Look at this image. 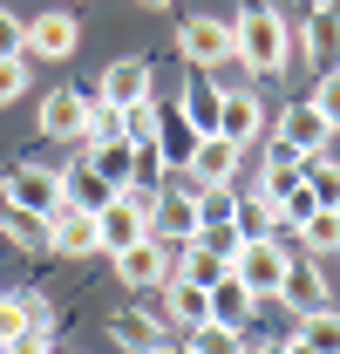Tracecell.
Returning <instances> with one entry per match:
<instances>
[{
  "label": "cell",
  "mask_w": 340,
  "mask_h": 354,
  "mask_svg": "<svg viewBox=\"0 0 340 354\" xmlns=\"http://www.w3.org/2000/svg\"><path fill=\"white\" fill-rule=\"evenodd\" d=\"M299 245H313V252H340V212H313V218L299 225Z\"/></svg>",
  "instance_id": "obj_31"
},
{
  "label": "cell",
  "mask_w": 340,
  "mask_h": 354,
  "mask_svg": "<svg viewBox=\"0 0 340 354\" xmlns=\"http://www.w3.org/2000/svg\"><path fill=\"white\" fill-rule=\"evenodd\" d=\"M75 41H82V21H75V14H62V7H48V14H35V21H28L21 55H28V62H35V55H41V62H68V55H75Z\"/></svg>",
  "instance_id": "obj_7"
},
{
  "label": "cell",
  "mask_w": 340,
  "mask_h": 354,
  "mask_svg": "<svg viewBox=\"0 0 340 354\" xmlns=\"http://www.w3.org/2000/svg\"><path fill=\"white\" fill-rule=\"evenodd\" d=\"M116 191H109V177L95 171L88 157H75V164H62V205L68 212H102Z\"/></svg>",
  "instance_id": "obj_16"
},
{
  "label": "cell",
  "mask_w": 340,
  "mask_h": 354,
  "mask_svg": "<svg viewBox=\"0 0 340 354\" xmlns=\"http://www.w3.org/2000/svg\"><path fill=\"white\" fill-rule=\"evenodd\" d=\"M293 259H299V252H293V245H279V239H245V245H238V259H232V279H238L252 300H272Z\"/></svg>",
  "instance_id": "obj_3"
},
{
  "label": "cell",
  "mask_w": 340,
  "mask_h": 354,
  "mask_svg": "<svg viewBox=\"0 0 340 354\" xmlns=\"http://www.w3.org/2000/svg\"><path fill=\"white\" fill-rule=\"evenodd\" d=\"M28 334V300L21 293H0V348H14Z\"/></svg>",
  "instance_id": "obj_36"
},
{
  "label": "cell",
  "mask_w": 340,
  "mask_h": 354,
  "mask_svg": "<svg viewBox=\"0 0 340 354\" xmlns=\"http://www.w3.org/2000/svg\"><path fill=\"white\" fill-rule=\"evenodd\" d=\"M136 7H170V0H136Z\"/></svg>",
  "instance_id": "obj_42"
},
{
  "label": "cell",
  "mask_w": 340,
  "mask_h": 354,
  "mask_svg": "<svg viewBox=\"0 0 340 354\" xmlns=\"http://www.w3.org/2000/svg\"><path fill=\"white\" fill-rule=\"evenodd\" d=\"M198 225H205L198 191H157V198H150V239H164L170 252H177V245H191V239H198Z\"/></svg>",
  "instance_id": "obj_6"
},
{
  "label": "cell",
  "mask_w": 340,
  "mask_h": 354,
  "mask_svg": "<svg viewBox=\"0 0 340 354\" xmlns=\"http://www.w3.org/2000/svg\"><path fill=\"white\" fill-rule=\"evenodd\" d=\"M218 136H225V143H238V150H252V136H258V88H225Z\"/></svg>",
  "instance_id": "obj_19"
},
{
  "label": "cell",
  "mask_w": 340,
  "mask_h": 354,
  "mask_svg": "<svg viewBox=\"0 0 340 354\" xmlns=\"http://www.w3.org/2000/svg\"><path fill=\"white\" fill-rule=\"evenodd\" d=\"M184 354H245V334H238V327H218V320H205V327H191Z\"/></svg>",
  "instance_id": "obj_28"
},
{
  "label": "cell",
  "mask_w": 340,
  "mask_h": 354,
  "mask_svg": "<svg viewBox=\"0 0 340 354\" xmlns=\"http://www.w3.org/2000/svg\"><path fill=\"white\" fill-rule=\"evenodd\" d=\"M198 245H205V252H218V259L232 266L245 239H238V225H232V218H205V225H198Z\"/></svg>",
  "instance_id": "obj_29"
},
{
  "label": "cell",
  "mask_w": 340,
  "mask_h": 354,
  "mask_svg": "<svg viewBox=\"0 0 340 354\" xmlns=\"http://www.w3.org/2000/svg\"><path fill=\"white\" fill-rule=\"evenodd\" d=\"M0 205L35 212V218H55V212H62V171H48V164H14V171L0 177Z\"/></svg>",
  "instance_id": "obj_4"
},
{
  "label": "cell",
  "mask_w": 340,
  "mask_h": 354,
  "mask_svg": "<svg viewBox=\"0 0 340 354\" xmlns=\"http://www.w3.org/2000/svg\"><path fill=\"white\" fill-rule=\"evenodd\" d=\"M225 272H232V266L218 259V252H205L198 239H191V245H177V279H191V286H205V293H211Z\"/></svg>",
  "instance_id": "obj_24"
},
{
  "label": "cell",
  "mask_w": 340,
  "mask_h": 354,
  "mask_svg": "<svg viewBox=\"0 0 340 354\" xmlns=\"http://www.w3.org/2000/svg\"><path fill=\"white\" fill-rule=\"evenodd\" d=\"M88 143H123V109L88 95Z\"/></svg>",
  "instance_id": "obj_33"
},
{
  "label": "cell",
  "mask_w": 340,
  "mask_h": 354,
  "mask_svg": "<svg viewBox=\"0 0 340 354\" xmlns=\"http://www.w3.org/2000/svg\"><path fill=\"white\" fill-rule=\"evenodd\" d=\"M306 48H320L327 68H340V21L334 14H313V21H306Z\"/></svg>",
  "instance_id": "obj_34"
},
{
  "label": "cell",
  "mask_w": 340,
  "mask_h": 354,
  "mask_svg": "<svg viewBox=\"0 0 340 354\" xmlns=\"http://www.w3.org/2000/svg\"><path fill=\"white\" fill-rule=\"evenodd\" d=\"M252 313H258V300L238 286V279H232V272H225V279L211 286V320H218V327H238V334H245V327H252Z\"/></svg>",
  "instance_id": "obj_21"
},
{
  "label": "cell",
  "mask_w": 340,
  "mask_h": 354,
  "mask_svg": "<svg viewBox=\"0 0 340 354\" xmlns=\"http://www.w3.org/2000/svg\"><path fill=\"white\" fill-rule=\"evenodd\" d=\"M157 75H150V62L143 55H123V62H109L102 68V82H95V102H116V109H129V102H143V95H157Z\"/></svg>",
  "instance_id": "obj_11"
},
{
  "label": "cell",
  "mask_w": 340,
  "mask_h": 354,
  "mask_svg": "<svg viewBox=\"0 0 340 354\" xmlns=\"http://www.w3.org/2000/svg\"><path fill=\"white\" fill-rule=\"evenodd\" d=\"M170 272H177V252H170L164 239H143V245L116 252V279H123L129 293H157Z\"/></svg>",
  "instance_id": "obj_8"
},
{
  "label": "cell",
  "mask_w": 340,
  "mask_h": 354,
  "mask_svg": "<svg viewBox=\"0 0 340 354\" xmlns=\"http://www.w3.org/2000/svg\"><path fill=\"white\" fill-rule=\"evenodd\" d=\"M232 55L252 68V75H279L286 62H293V21L279 14V7H238L232 14Z\"/></svg>",
  "instance_id": "obj_1"
},
{
  "label": "cell",
  "mask_w": 340,
  "mask_h": 354,
  "mask_svg": "<svg viewBox=\"0 0 340 354\" xmlns=\"http://www.w3.org/2000/svg\"><path fill=\"white\" fill-rule=\"evenodd\" d=\"M123 143H157V95L123 109Z\"/></svg>",
  "instance_id": "obj_30"
},
{
  "label": "cell",
  "mask_w": 340,
  "mask_h": 354,
  "mask_svg": "<svg viewBox=\"0 0 340 354\" xmlns=\"http://www.w3.org/2000/svg\"><path fill=\"white\" fill-rule=\"evenodd\" d=\"M157 354H184V348H157Z\"/></svg>",
  "instance_id": "obj_43"
},
{
  "label": "cell",
  "mask_w": 340,
  "mask_h": 354,
  "mask_svg": "<svg viewBox=\"0 0 340 354\" xmlns=\"http://www.w3.org/2000/svg\"><path fill=\"white\" fill-rule=\"evenodd\" d=\"M299 184L313 191V205H320V212H340V164H334V157H327V150L299 164Z\"/></svg>",
  "instance_id": "obj_23"
},
{
  "label": "cell",
  "mask_w": 340,
  "mask_h": 354,
  "mask_svg": "<svg viewBox=\"0 0 340 354\" xmlns=\"http://www.w3.org/2000/svg\"><path fill=\"white\" fill-rule=\"evenodd\" d=\"M48 252H62V259H88L95 252V212H55L48 218Z\"/></svg>",
  "instance_id": "obj_17"
},
{
  "label": "cell",
  "mask_w": 340,
  "mask_h": 354,
  "mask_svg": "<svg viewBox=\"0 0 340 354\" xmlns=\"http://www.w3.org/2000/svg\"><path fill=\"white\" fill-rule=\"evenodd\" d=\"M272 300H279V307H293L299 320H306V313H320V307H327V272H320L313 259H293Z\"/></svg>",
  "instance_id": "obj_14"
},
{
  "label": "cell",
  "mask_w": 340,
  "mask_h": 354,
  "mask_svg": "<svg viewBox=\"0 0 340 354\" xmlns=\"http://www.w3.org/2000/svg\"><path fill=\"white\" fill-rule=\"evenodd\" d=\"M245 354H286V341H258V348H245Z\"/></svg>",
  "instance_id": "obj_40"
},
{
  "label": "cell",
  "mask_w": 340,
  "mask_h": 354,
  "mask_svg": "<svg viewBox=\"0 0 340 354\" xmlns=\"http://www.w3.org/2000/svg\"><path fill=\"white\" fill-rule=\"evenodd\" d=\"M306 102L320 109V123H327V130H340V68H320V82H313Z\"/></svg>",
  "instance_id": "obj_32"
},
{
  "label": "cell",
  "mask_w": 340,
  "mask_h": 354,
  "mask_svg": "<svg viewBox=\"0 0 340 354\" xmlns=\"http://www.w3.org/2000/svg\"><path fill=\"white\" fill-rule=\"evenodd\" d=\"M35 136H48V143H88V95L82 88H48L41 116H35Z\"/></svg>",
  "instance_id": "obj_5"
},
{
  "label": "cell",
  "mask_w": 340,
  "mask_h": 354,
  "mask_svg": "<svg viewBox=\"0 0 340 354\" xmlns=\"http://www.w3.org/2000/svg\"><path fill=\"white\" fill-rule=\"evenodd\" d=\"M28 75H35V68H28V55H0V109L28 95Z\"/></svg>",
  "instance_id": "obj_35"
},
{
  "label": "cell",
  "mask_w": 340,
  "mask_h": 354,
  "mask_svg": "<svg viewBox=\"0 0 340 354\" xmlns=\"http://www.w3.org/2000/svg\"><path fill=\"white\" fill-rule=\"evenodd\" d=\"M0 232H7L21 252H48V218H35V212H14V205H0Z\"/></svg>",
  "instance_id": "obj_25"
},
{
  "label": "cell",
  "mask_w": 340,
  "mask_h": 354,
  "mask_svg": "<svg viewBox=\"0 0 340 354\" xmlns=\"http://www.w3.org/2000/svg\"><path fill=\"white\" fill-rule=\"evenodd\" d=\"M7 354H55V348H48V334H21V341H14Z\"/></svg>",
  "instance_id": "obj_39"
},
{
  "label": "cell",
  "mask_w": 340,
  "mask_h": 354,
  "mask_svg": "<svg viewBox=\"0 0 340 354\" xmlns=\"http://www.w3.org/2000/svg\"><path fill=\"white\" fill-rule=\"evenodd\" d=\"M327 123H320V109L313 102H293V109H279V123H272V143H286L299 157H320V143H327Z\"/></svg>",
  "instance_id": "obj_15"
},
{
  "label": "cell",
  "mask_w": 340,
  "mask_h": 354,
  "mask_svg": "<svg viewBox=\"0 0 340 354\" xmlns=\"http://www.w3.org/2000/svg\"><path fill=\"white\" fill-rule=\"evenodd\" d=\"M238 164H245V150H238V143L205 136V143H198V157H191V191H232V184H238Z\"/></svg>",
  "instance_id": "obj_10"
},
{
  "label": "cell",
  "mask_w": 340,
  "mask_h": 354,
  "mask_svg": "<svg viewBox=\"0 0 340 354\" xmlns=\"http://www.w3.org/2000/svg\"><path fill=\"white\" fill-rule=\"evenodd\" d=\"M293 334H299L313 354H340V313H334V307H320V313H306Z\"/></svg>",
  "instance_id": "obj_27"
},
{
  "label": "cell",
  "mask_w": 340,
  "mask_h": 354,
  "mask_svg": "<svg viewBox=\"0 0 340 354\" xmlns=\"http://www.w3.org/2000/svg\"><path fill=\"white\" fill-rule=\"evenodd\" d=\"M82 157L109 177V191H129V143H82Z\"/></svg>",
  "instance_id": "obj_26"
},
{
  "label": "cell",
  "mask_w": 340,
  "mask_h": 354,
  "mask_svg": "<svg viewBox=\"0 0 340 354\" xmlns=\"http://www.w3.org/2000/svg\"><path fill=\"white\" fill-rule=\"evenodd\" d=\"M0 354H7V348H0Z\"/></svg>",
  "instance_id": "obj_44"
},
{
  "label": "cell",
  "mask_w": 340,
  "mask_h": 354,
  "mask_svg": "<svg viewBox=\"0 0 340 354\" xmlns=\"http://www.w3.org/2000/svg\"><path fill=\"white\" fill-rule=\"evenodd\" d=\"M232 225H238V239H272V232H279V205H272L265 191H238Z\"/></svg>",
  "instance_id": "obj_22"
},
{
  "label": "cell",
  "mask_w": 340,
  "mask_h": 354,
  "mask_svg": "<svg viewBox=\"0 0 340 354\" xmlns=\"http://www.w3.org/2000/svg\"><path fill=\"white\" fill-rule=\"evenodd\" d=\"M198 143H205V136L184 123V109H177V102H157V157H164V171H191Z\"/></svg>",
  "instance_id": "obj_13"
},
{
  "label": "cell",
  "mask_w": 340,
  "mask_h": 354,
  "mask_svg": "<svg viewBox=\"0 0 340 354\" xmlns=\"http://www.w3.org/2000/svg\"><path fill=\"white\" fill-rule=\"evenodd\" d=\"M150 239V198H136V191H116L102 212H95V252H129V245H143Z\"/></svg>",
  "instance_id": "obj_2"
},
{
  "label": "cell",
  "mask_w": 340,
  "mask_h": 354,
  "mask_svg": "<svg viewBox=\"0 0 340 354\" xmlns=\"http://www.w3.org/2000/svg\"><path fill=\"white\" fill-rule=\"evenodd\" d=\"M21 35H28V21L0 7V55H21Z\"/></svg>",
  "instance_id": "obj_37"
},
{
  "label": "cell",
  "mask_w": 340,
  "mask_h": 354,
  "mask_svg": "<svg viewBox=\"0 0 340 354\" xmlns=\"http://www.w3.org/2000/svg\"><path fill=\"white\" fill-rule=\"evenodd\" d=\"M177 109H184V123L198 136H218V109H225V88L211 82V68H191L184 75V95H177Z\"/></svg>",
  "instance_id": "obj_12"
},
{
  "label": "cell",
  "mask_w": 340,
  "mask_h": 354,
  "mask_svg": "<svg viewBox=\"0 0 340 354\" xmlns=\"http://www.w3.org/2000/svg\"><path fill=\"white\" fill-rule=\"evenodd\" d=\"M109 341L129 348V354H157L164 348V320L150 307H123V313H109Z\"/></svg>",
  "instance_id": "obj_18"
},
{
  "label": "cell",
  "mask_w": 340,
  "mask_h": 354,
  "mask_svg": "<svg viewBox=\"0 0 340 354\" xmlns=\"http://www.w3.org/2000/svg\"><path fill=\"white\" fill-rule=\"evenodd\" d=\"M232 205H238V191H198V212L205 218H232Z\"/></svg>",
  "instance_id": "obj_38"
},
{
  "label": "cell",
  "mask_w": 340,
  "mask_h": 354,
  "mask_svg": "<svg viewBox=\"0 0 340 354\" xmlns=\"http://www.w3.org/2000/svg\"><path fill=\"white\" fill-rule=\"evenodd\" d=\"M299 164H306L299 150H286V143H265V150H258V191L279 205V198L299 184Z\"/></svg>",
  "instance_id": "obj_20"
},
{
  "label": "cell",
  "mask_w": 340,
  "mask_h": 354,
  "mask_svg": "<svg viewBox=\"0 0 340 354\" xmlns=\"http://www.w3.org/2000/svg\"><path fill=\"white\" fill-rule=\"evenodd\" d=\"M286 354H313V348H306V341H299V334H286Z\"/></svg>",
  "instance_id": "obj_41"
},
{
  "label": "cell",
  "mask_w": 340,
  "mask_h": 354,
  "mask_svg": "<svg viewBox=\"0 0 340 354\" xmlns=\"http://www.w3.org/2000/svg\"><path fill=\"white\" fill-rule=\"evenodd\" d=\"M177 48H184V62H191V68H218V62H232V21L191 14V21L177 28Z\"/></svg>",
  "instance_id": "obj_9"
}]
</instances>
